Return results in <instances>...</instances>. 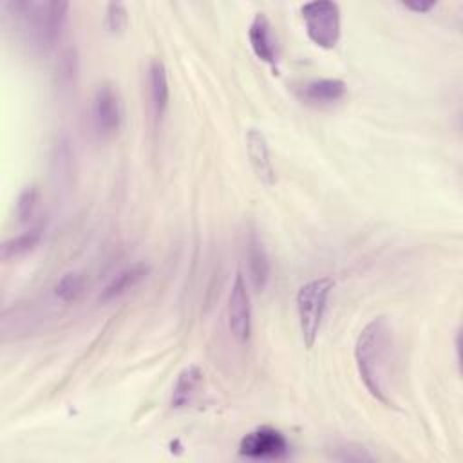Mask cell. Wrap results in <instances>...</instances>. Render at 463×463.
Listing matches in <instances>:
<instances>
[{
  "label": "cell",
  "instance_id": "obj_19",
  "mask_svg": "<svg viewBox=\"0 0 463 463\" xmlns=\"http://www.w3.org/2000/svg\"><path fill=\"white\" fill-rule=\"evenodd\" d=\"M56 85L60 89H71L78 76V54L74 49H65L56 60Z\"/></svg>",
  "mask_w": 463,
  "mask_h": 463
},
{
  "label": "cell",
  "instance_id": "obj_22",
  "mask_svg": "<svg viewBox=\"0 0 463 463\" xmlns=\"http://www.w3.org/2000/svg\"><path fill=\"white\" fill-rule=\"evenodd\" d=\"M402 5H403L405 9L414 11V13H427V11H430L436 4H434V2H403Z\"/></svg>",
  "mask_w": 463,
  "mask_h": 463
},
{
  "label": "cell",
  "instance_id": "obj_17",
  "mask_svg": "<svg viewBox=\"0 0 463 463\" xmlns=\"http://www.w3.org/2000/svg\"><path fill=\"white\" fill-rule=\"evenodd\" d=\"M326 452L329 459L340 461V463H365V461L376 459V454H373L367 447L360 443H351V441L335 443L329 449H326Z\"/></svg>",
  "mask_w": 463,
  "mask_h": 463
},
{
  "label": "cell",
  "instance_id": "obj_20",
  "mask_svg": "<svg viewBox=\"0 0 463 463\" xmlns=\"http://www.w3.org/2000/svg\"><path fill=\"white\" fill-rule=\"evenodd\" d=\"M40 206V188L36 184L25 186L16 199V217L22 224L34 219Z\"/></svg>",
  "mask_w": 463,
  "mask_h": 463
},
{
  "label": "cell",
  "instance_id": "obj_6",
  "mask_svg": "<svg viewBox=\"0 0 463 463\" xmlns=\"http://www.w3.org/2000/svg\"><path fill=\"white\" fill-rule=\"evenodd\" d=\"M239 454L257 461H279L289 454V443L280 430L259 427L241 439Z\"/></svg>",
  "mask_w": 463,
  "mask_h": 463
},
{
  "label": "cell",
  "instance_id": "obj_16",
  "mask_svg": "<svg viewBox=\"0 0 463 463\" xmlns=\"http://www.w3.org/2000/svg\"><path fill=\"white\" fill-rule=\"evenodd\" d=\"M72 148L71 141L65 136H60L52 146V156H51V165H52V175L56 183L60 184H69L72 177Z\"/></svg>",
  "mask_w": 463,
  "mask_h": 463
},
{
  "label": "cell",
  "instance_id": "obj_4",
  "mask_svg": "<svg viewBox=\"0 0 463 463\" xmlns=\"http://www.w3.org/2000/svg\"><path fill=\"white\" fill-rule=\"evenodd\" d=\"M300 14L304 20L307 38L317 47L320 49L336 47L342 34L340 7L336 2H329V0L307 2L300 7Z\"/></svg>",
  "mask_w": 463,
  "mask_h": 463
},
{
  "label": "cell",
  "instance_id": "obj_18",
  "mask_svg": "<svg viewBox=\"0 0 463 463\" xmlns=\"http://www.w3.org/2000/svg\"><path fill=\"white\" fill-rule=\"evenodd\" d=\"M85 288H87L85 275H81L80 271H67L54 284V297L65 304H71L83 295Z\"/></svg>",
  "mask_w": 463,
  "mask_h": 463
},
{
  "label": "cell",
  "instance_id": "obj_9",
  "mask_svg": "<svg viewBox=\"0 0 463 463\" xmlns=\"http://www.w3.org/2000/svg\"><path fill=\"white\" fill-rule=\"evenodd\" d=\"M347 85L338 78L311 80L298 87L297 96L302 103L311 107H327L340 101L345 96Z\"/></svg>",
  "mask_w": 463,
  "mask_h": 463
},
{
  "label": "cell",
  "instance_id": "obj_2",
  "mask_svg": "<svg viewBox=\"0 0 463 463\" xmlns=\"http://www.w3.org/2000/svg\"><path fill=\"white\" fill-rule=\"evenodd\" d=\"M5 9H9L27 45L38 52H47L60 42L69 20L67 2L16 0L7 2Z\"/></svg>",
  "mask_w": 463,
  "mask_h": 463
},
{
  "label": "cell",
  "instance_id": "obj_12",
  "mask_svg": "<svg viewBox=\"0 0 463 463\" xmlns=\"http://www.w3.org/2000/svg\"><path fill=\"white\" fill-rule=\"evenodd\" d=\"M248 40H250V47H251L253 54L260 61L275 67L277 45H275V38L271 33V24L264 13H257L253 16L250 29H248Z\"/></svg>",
  "mask_w": 463,
  "mask_h": 463
},
{
  "label": "cell",
  "instance_id": "obj_21",
  "mask_svg": "<svg viewBox=\"0 0 463 463\" xmlns=\"http://www.w3.org/2000/svg\"><path fill=\"white\" fill-rule=\"evenodd\" d=\"M127 25H128V14H127L125 5L119 2H110L105 11L107 31L112 34H121V33H125Z\"/></svg>",
  "mask_w": 463,
  "mask_h": 463
},
{
  "label": "cell",
  "instance_id": "obj_8",
  "mask_svg": "<svg viewBox=\"0 0 463 463\" xmlns=\"http://www.w3.org/2000/svg\"><path fill=\"white\" fill-rule=\"evenodd\" d=\"M244 143H246L248 161H250L255 175L259 177V181L262 184L273 186L277 177H275V168H273L266 136L259 128H248V132L244 136Z\"/></svg>",
  "mask_w": 463,
  "mask_h": 463
},
{
  "label": "cell",
  "instance_id": "obj_15",
  "mask_svg": "<svg viewBox=\"0 0 463 463\" xmlns=\"http://www.w3.org/2000/svg\"><path fill=\"white\" fill-rule=\"evenodd\" d=\"M42 235H43V226L36 224V226L25 230L24 233L4 241L2 250H0L2 260L9 262V260H16V259L31 253L40 244Z\"/></svg>",
  "mask_w": 463,
  "mask_h": 463
},
{
  "label": "cell",
  "instance_id": "obj_14",
  "mask_svg": "<svg viewBox=\"0 0 463 463\" xmlns=\"http://www.w3.org/2000/svg\"><path fill=\"white\" fill-rule=\"evenodd\" d=\"M203 383V371L199 365H188L184 367L174 383L172 389V398H170V405L174 409H183L186 405L192 403L194 396L197 394L199 387Z\"/></svg>",
  "mask_w": 463,
  "mask_h": 463
},
{
  "label": "cell",
  "instance_id": "obj_3",
  "mask_svg": "<svg viewBox=\"0 0 463 463\" xmlns=\"http://www.w3.org/2000/svg\"><path fill=\"white\" fill-rule=\"evenodd\" d=\"M333 288H335V280L331 277H318L298 288V293H297L298 326H300L304 345L307 349H311L318 338V331L327 307V298Z\"/></svg>",
  "mask_w": 463,
  "mask_h": 463
},
{
  "label": "cell",
  "instance_id": "obj_7",
  "mask_svg": "<svg viewBox=\"0 0 463 463\" xmlns=\"http://www.w3.org/2000/svg\"><path fill=\"white\" fill-rule=\"evenodd\" d=\"M226 315H228V329L232 336L239 344H246L251 335V304H250L246 280L241 271L235 273V279L232 282Z\"/></svg>",
  "mask_w": 463,
  "mask_h": 463
},
{
  "label": "cell",
  "instance_id": "obj_5",
  "mask_svg": "<svg viewBox=\"0 0 463 463\" xmlns=\"http://www.w3.org/2000/svg\"><path fill=\"white\" fill-rule=\"evenodd\" d=\"M123 99L118 89L110 83L99 85L90 101V121L98 137L112 139L118 136L123 125Z\"/></svg>",
  "mask_w": 463,
  "mask_h": 463
},
{
  "label": "cell",
  "instance_id": "obj_1",
  "mask_svg": "<svg viewBox=\"0 0 463 463\" xmlns=\"http://www.w3.org/2000/svg\"><path fill=\"white\" fill-rule=\"evenodd\" d=\"M392 329L383 317L369 320L354 342V362L367 392L380 403L394 405L392 389Z\"/></svg>",
  "mask_w": 463,
  "mask_h": 463
},
{
  "label": "cell",
  "instance_id": "obj_11",
  "mask_svg": "<svg viewBox=\"0 0 463 463\" xmlns=\"http://www.w3.org/2000/svg\"><path fill=\"white\" fill-rule=\"evenodd\" d=\"M150 273V266L145 262H134L123 269H119L101 289L98 300L99 302H112L123 295H127L130 289L139 286Z\"/></svg>",
  "mask_w": 463,
  "mask_h": 463
},
{
  "label": "cell",
  "instance_id": "obj_10",
  "mask_svg": "<svg viewBox=\"0 0 463 463\" xmlns=\"http://www.w3.org/2000/svg\"><path fill=\"white\" fill-rule=\"evenodd\" d=\"M246 259H248L250 280H251V284H253V288L257 291H262L268 286V282H269L271 264H269V255L266 251L264 241H262L260 233L255 228H251L248 232Z\"/></svg>",
  "mask_w": 463,
  "mask_h": 463
},
{
  "label": "cell",
  "instance_id": "obj_13",
  "mask_svg": "<svg viewBox=\"0 0 463 463\" xmlns=\"http://www.w3.org/2000/svg\"><path fill=\"white\" fill-rule=\"evenodd\" d=\"M170 87L166 67L161 60H152L148 67V101L156 119H161L168 109Z\"/></svg>",
  "mask_w": 463,
  "mask_h": 463
}]
</instances>
